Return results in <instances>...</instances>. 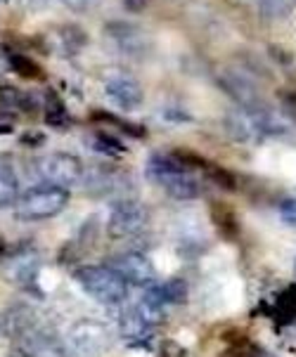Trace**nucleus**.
<instances>
[{"label": "nucleus", "mask_w": 296, "mask_h": 357, "mask_svg": "<svg viewBox=\"0 0 296 357\" xmlns=\"http://www.w3.org/2000/svg\"><path fill=\"white\" fill-rule=\"evenodd\" d=\"M90 144H93L95 152L107 154V156H119V154L126 152L124 142L117 140L114 135H107V132H98V135L93 137V142H90Z\"/></svg>", "instance_id": "obj_21"}, {"label": "nucleus", "mask_w": 296, "mask_h": 357, "mask_svg": "<svg viewBox=\"0 0 296 357\" xmlns=\"http://www.w3.org/2000/svg\"><path fill=\"white\" fill-rule=\"evenodd\" d=\"M36 175L40 178L43 185L52 187H71L81 180L83 166L76 156L71 154H47L36 163Z\"/></svg>", "instance_id": "obj_6"}, {"label": "nucleus", "mask_w": 296, "mask_h": 357, "mask_svg": "<svg viewBox=\"0 0 296 357\" xmlns=\"http://www.w3.org/2000/svg\"><path fill=\"white\" fill-rule=\"evenodd\" d=\"M66 204H69V190L40 185L17 199V215L22 220H47V218L62 213Z\"/></svg>", "instance_id": "obj_3"}, {"label": "nucleus", "mask_w": 296, "mask_h": 357, "mask_svg": "<svg viewBox=\"0 0 296 357\" xmlns=\"http://www.w3.org/2000/svg\"><path fill=\"white\" fill-rule=\"evenodd\" d=\"M8 62L12 66V71H15L17 76H22V78H40V76H43L40 66L36 64L31 57H27V54L10 52L8 54Z\"/></svg>", "instance_id": "obj_17"}, {"label": "nucleus", "mask_w": 296, "mask_h": 357, "mask_svg": "<svg viewBox=\"0 0 296 357\" xmlns=\"http://www.w3.org/2000/svg\"><path fill=\"white\" fill-rule=\"evenodd\" d=\"M107 36L114 45L119 47L124 54L128 57H147L149 50H152V43H149V36L142 31L135 24H126V22H112L107 26Z\"/></svg>", "instance_id": "obj_7"}, {"label": "nucleus", "mask_w": 296, "mask_h": 357, "mask_svg": "<svg viewBox=\"0 0 296 357\" xmlns=\"http://www.w3.org/2000/svg\"><path fill=\"white\" fill-rule=\"evenodd\" d=\"M149 289H152L154 296L164 305H168V303H171V305H183L187 301V284H185V280H168L164 284H156V287L149 284Z\"/></svg>", "instance_id": "obj_14"}, {"label": "nucleus", "mask_w": 296, "mask_h": 357, "mask_svg": "<svg viewBox=\"0 0 296 357\" xmlns=\"http://www.w3.org/2000/svg\"><path fill=\"white\" fill-rule=\"evenodd\" d=\"M66 343L74 350L76 355L83 357H98L102 353H107L112 346V334L105 324L93 322V319H83L76 322L66 334Z\"/></svg>", "instance_id": "obj_4"}, {"label": "nucleus", "mask_w": 296, "mask_h": 357, "mask_svg": "<svg viewBox=\"0 0 296 357\" xmlns=\"http://www.w3.org/2000/svg\"><path fill=\"white\" fill-rule=\"evenodd\" d=\"M211 180L225 192H235V187H237L230 171H225V168H211Z\"/></svg>", "instance_id": "obj_22"}, {"label": "nucleus", "mask_w": 296, "mask_h": 357, "mask_svg": "<svg viewBox=\"0 0 296 357\" xmlns=\"http://www.w3.org/2000/svg\"><path fill=\"white\" fill-rule=\"evenodd\" d=\"M159 357H187V350L173 338H164L159 346Z\"/></svg>", "instance_id": "obj_23"}, {"label": "nucleus", "mask_w": 296, "mask_h": 357, "mask_svg": "<svg viewBox=\"0 0 296 357\" xmlns=\"http://www.w3.org/2000/svg\"><path fill=\"white\" fill-rule=\"evenodd\" d=\"M20 199V183L8 156H0V208L15 206Z\"/></svg>", "instance_id": "obj_12"}, {"label": "nucleus", "mask_w": 296, "mask_h": 357, "mask_svg": "<svg viewBox=\"0 0 296 357\" xmlns=\"http://www.w3.org/2000/svg\"><path fill=\"white\" fill-rule=\"evenodd\" d=\"M253 3H256V10L261 12V17L280 22V20H287L294 12L296 0H253Z\"/></svg>", "instance_id": "obj_16"}, {"label": "nucleus", "mask_w": 296, "mask_h": 357, "mask_svg": "<svg viewBox=\"0 0 296 357\" xmlns=\"http://www.w3.org/2000/svg\"><path fill=\"white\" fill-rule=\"evenodd\" d=\"M59 47H62V52L66 54H74L81 50L83 45H86V33L81 31V29L76 26H62L59 29Z\"/></svg>", "instance_id": "obj_19"}, {"label": "nucleus", "mask_w": 296, "mask_h": 357, "mask_svg": "<svg viewBox=\"0 0 296 357\" xmlns=\"http://www.w3.org/2000/svg\"><path fill=\"white\" fill-rule=\"evenodd\" d=\"M280 218L289 227L296 229V199H285V202L280 204Z\"/></svg>", "instance_id": "obj_24"}, {"label": "nucleus", "mask_w": 296, "mask_h": 357, "mask_svg": "<svg viewBox=\"0 0 296 357\" xmlns=\"http://www.w3.org/2000/svg\"><path fill=\"white\" fill-rule=\"evenodd\" d=\"M211 215H214V222L221 227L223 234H228V237H232V234H237V218L230 208H228L225 204H214V211H211Z\"/></svg>", "instance_id": "obj_20"}, {"label": "nucleus", "mask_w": 296, "mask_h": 357, "mask_svg": "<svg viewBox=\"0 0 296 357\" xmlns=\"http://www.w3.org/2000/svg\"><path fill=\"white\" fill-rule=\"evenodd\" d=\"M147 178L164 187L166 195L178 202H190V199L202 197L204 192L197 173L187 168L176 154H154L147 161Z\"/></svg>", "instance_id": "obj_1"}, {"label": "nucleus", "mask_w": 296, "mask_h": 357, "mask_svg": "<svg viewBox=\"0 0 296 357\" xmlns=\"http://www.w3.org/2000/svg\"><path fill=\"white\" fill-rule=\"evenodd\" d=\"M221 86L225 88V93L237 102L239 107H258L263 105L261 90H258L256 83L251 81L249 76L237 74V71H230V74L221 76Z\"/></svg>", "instance_id": "obj_11"}, {"label": "nucleus", "mask_w": 296, "mask_h": 357, "mask_svg": "<svg viewBox=\"0 0 296 357\" xmlns=\"http://www.w3.org/2000/svg\"><path fill=\"white\" fill-rule=\"evenodd\" d=\"M3 334L12 338V341H27L29 336L36 334V310L29 303H15L10 307H5L3 312Z\"/></svg>", "instance_id": "obj_9"}, {"label": "nucleus", "mask_w": 296, "mask_h": 357, "mask_svg": "<svg viewBox=\"0 0 296 357\" xmlns=\"http://www.w3.org/2000/svg\"><path fill=\"white\" fill-rule=\"evenodd\" d=\"M273 319L280 326L294 324L296 322V287H287L285 291L277 296L275 305H273Z\"/></svg>", "instance_id": "obj_13"}, {"label": "nucleus", "mask_w": 296, "mask_h": 357, "mask_svg": "<svg viewBox=\"0 0 296 357\" xmlns=\"http://www.w3.org/2000/svg\"><path fill=\"white\" fill-rule=\"evenodd\" d=\"M119 329H121V334H124L126 338H142V336L149 334V329H152V326L145 322L135 307H131V310H126L124 314H121Z\"/></svg>", "instance_id": "obj_15"}, {"label": "nucleus", "mask_w": 296, "mask_h": 357, "mask_svg": "<svg viewBox=\"0 0 296 357\" xmlns=\"http://www.w3.org/2000/svg\"><path fill=\"white\" fill-rule=\"evenodd\" d=\"M8 357H34V353L29 348H12Z\"/></svg>", "instance_id": "obj_28"}, {"label": "nucleus", "mask_w": 296, "mask_h": 357, "mask_svg": "<svg viewBox=\"0 0 296 357\" xmlns=\"http://www.w3.org/2000/svg\"><path fill=\"white\" fill-rule=\"evenodd\" d=\"M149 222L147 208L140 202H133V199H121L114 204L110 220H107V232L112 239H126L133 234L142 232Z\"/></svg>", "instance_id": "obj_5"}, {"label": "nucleus", "mask_w": 296, "mask_h": 357, "mask_svg": "<svg viewBox=\"0 0 296 357\" xmlns=\"http://www.w3.org/2000/svg\"><path fill=\"white\" fill-rule=\"evenodd\" d=\"M5 256H8V241L0 237V260H3Z\"/></svg>", "instance_id": "obj_29"}, {"label": "nucleus", "mask_w": 296, "mask_h": 357, "mask_svg": "<svg viewBox=\"0 0 296 357\" xmlns=\"http://www.w3.org/2000/svg\"><path fill=\"white\" fill-rule=\"evenodd\" d=\"M74 280L90 298L102 305H119L128 296V284L121 280L110 265H86V268H78L74 272Z\"/></svg>", "instance_id": "obj_2"}, {"label": "nucleus", "mask_w": 296, "mask_h": 357, "mask_svg": "<svg viewBox=\"0 0 296 357\" xmlns=\"http://www.w3.org/2000/svg\"><path fill=\"white\" fill-rule=\"evenodd\" d=\"M45 121L50 126H69V114L55 93H45Z\"/></svg>", "instance_id": "obj_18"}, {"label": "nucleus", "mask_w": 296, "mask_h": 357, "mask_svg": "<svg viewBox=\"0 0 296 357\" xmlns=\"http://www.w3.org/2000/svg\"><path fill=\"white\" fill-rule=\"evenodd\" d=\"M62 3L66 5V8H71V10L81 12V10H86V8H90V5H93V3H95V0H62Z\"/></svg>", "instance_id": "obj_27"}, {"label": "nucleus", "mask_w": 296, "mask_h": 357, "mask_svg": "<svg viewBox=\"0 0 296 357\" xmlns=\"http://www.w3.org/2000/svg\"><path fill=\"white\" fill-rule=\"evenodd\" d=\"M110 268L126 284H135V287H149L154 282V268L147 256L142 253H121V256L110 260Z\"/></svg>", "instance_id": "obj_8"}, {"label": "nucleus", "mask_w": 296, "mask_h": 357, "mask_svg": "<svg viewBox=\"0 0 296 357\" xmlns=\"http://www.w3.org/2000/svg\"><path fill=\"white\" fill-rule=\"evenodd\" d=\"M107 98L124 112H133L142 105V88L135 78L131 76H114L107 81Z\"/></svg>", "instance_id": "obj_10"}, {"label": "nucleus", "mask_w": 296, "mask_h": 357, "mask_svg": "<svg viewBox=\"0 0 296 357\" xmlns=\"http://www.w3.org/2000/svg\"><path fill=\"white\" fill-rule=\"evenodd\" d=\"M124 8L133 12V15H138V12H142L147 8V0H124Z\"/></svg>", "instance_id": "obj_26"}, {"label": "nucleus", "mask_w": 296, "mask_h": 357, "mask_svg": "<svg viewBox=\"0 0 296 357\" xmlns=\"http://www.w3.org/2000/svg\"><path fill=\"white\" fill-rule=\"evenodd\" d=\"M15 3L24 10H40V8H45L50 0H15Z\"/></svg>", "instance_id": "obj_25"}]
</instances>
